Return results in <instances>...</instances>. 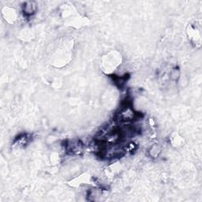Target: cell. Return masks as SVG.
Instances as JSON below:
<instances>
[{
    "mask_svg": "<svg viewBox=\"0 0 202 202\" xmlns=\"http://www.w3.org/2000/svg\"><path fill=\"white\" fill-rule=\"evenodd\" d=\"M36 4L35 2H26L22 7V11L27 17L33 15L36 11Z\"/></svg>",
    "mask_w": 202,
    "mask_h": 202,
    "instance_id": "obj_1",
    "label": "cell"
},
{
    "mask_svg": "<svg viewBox=\"0 0 202 202\" xmlns=\"http://www.w3.org/2000/svg\"><path fill=\"white\" fill-rule=\"evenodd\" d=\"M113 76H114V77H112L113 81H114L116 86H118L119 88L122 89V88L124 87V85H125L126 82L127 80H128L129 75L128 74H126V75L121 76V77H119V76H116V75H113Z\"/></svg>",
    "mask_w": 202,
    "mask_h": 202,
    "instance_id": "obj_2",
    "label": "cell"
},
{
    "mask_svg": "<svg viewBox=\"0 0 202 202\" xmlns=\"http://www.w3.org/2000/svg\"><path fill=\"white\" fill-rule=\"evenodd\" d=\"M160 153V149L157 145L153 146L149 151V154L152 157H157Z\"/></svg>",
    "mask_w": 202,
    "mask_h": 202,
    "instance_id": "obj_3",
    "label": "cell"
},
{
    "mask_svg": "<svg viewBox=\"0 0 202 202\" xmlns=\"http://www.w3.org/2000/svg\"><path fill=\"white\" fill-rule=\"evenodd\" d=\"M180 76V70L177 68H175L171 70V78L174 81H177L178 78H179Z\"/></svg>",
    "mask_w": 202,
    "mask_h": 202,
    "instance_id": "obj_4",
    "label": "cell"
}]
</instances>
